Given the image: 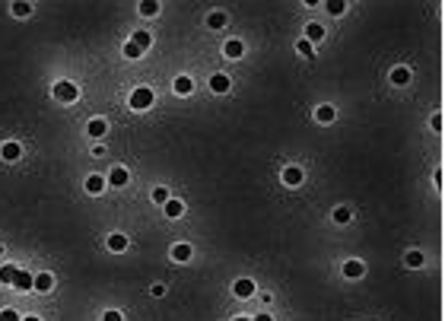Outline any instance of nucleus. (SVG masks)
I'll use <instances>...</instances> for the list:
<instances>
[{"mask_svg":"<svg viewBox=\"0 0 445 321\" xmlns=\"http://www.w3.org/2000/svg\"><path fill=\"white\" fill-rule=\"evenodd\" d=\"M150 105H153V89L140 86V89L130 92V108H134V111H146Z\"/></svg>","mask_w":445,"mask_h":321,"instance_id":"f257e3e1","label":"nucleus"},{"mask_svg":"<svg viewBox=\"0 0 445 321\" xmlns=\"http://www.w3.org/2000/svg\"><path fill=\"white\" fill-rule=\"evenodd\" d=\"M54 95H57L60 102H76V95H80V89H76L73 83H67V80H64V83H57V86H54Z\"/></svg>","mask_w":445,"mask_h":321,"instance_id":"f03ea898","label":"nucleus"},{"mask_svg":"<svg viewBox=\"0 0 445 321\" xmlns=\"http://www.w3.org/2000/svg\"><path fill=\"white\" fill-rule=\"evenodd\" d=\"M232 293H235V296H242V299H248V296H255V283H251V280H245V277H242V280H235Z\"/></svg>","mask_w":445,"mask_h":321,"instance_id":"7ed1b4c3","label":"nucleus"},{"mask_svg":"<svg viewBox=\"0 0 445 321\" xmlns=\"http://www.w3.org/2000/svg\"><path fill=\"white\" fill-rule=\"evenodd\" d=\"M302 169L299 166H290V169H283V181H286V185H290V188H296V185H302Z\"/></svg>","mask_w":445,"mask_h":321,"instance_id":"20e7f679","label":"nucleus"},{"mask_svg":"<svg viewBox=\"0 0 445 321\" xmlns=\"http://www.w3.org/2000/svg\"><path fill=\"white\" fill-rule=\"evenodd\" d=\"M13 286H16V290H32V286H35V277H32V274H25V271H16Z\"/></svg>","mask_w":445,"mask_h":321,"instance_id":"39448f33","label":"nucleus"},{"mask_svg":"<svg viewBox=\"0 0 445 321\" xmlns=\"http://www.w3.org/2000/svg\"><path fill=\"white\" fill-rule=\"evenodd\" d=\"M0 156H3L6 162H16L22 156V146L19 143H3V150H0Z\"/></svg>","mask_w":445,"mask_h":321,"instance_id":"423d86ee","label":"nucleus"},{"mask_svg":"<svg viewBox=\"0 0 445 321\" xmlns=\"http://www.w3.org/2000/svg\"><path fill=\"white\" fill-rule=\"evenodd\" d=\"M210 89L213 92H229V76L226 73H213L210 76Z\"/></svg>","mask_w":445,"mask_h":321,"instance_id":"0eeeda50","label":"nucleus"},{"mask_svg":"<svg viewBox=\"0 0 445 321\" xmlns=\"http://www.w3.org/2000/svg\"><path fill=\"white\" fill-rule=\"evenodd\" d=\"M344 274L350 277V280H360V277L366 274V267H363V261H347L344 264Z\"/></svg>","mask_w":445,"mask_h":321,"instance_id":"6e6552de","label":"nucleus"},{"mask_svg":"<svg viewBox=\"0 0 445 321\" xmlns=\"http://www.w3.org/2000/svg\"><path fill=\"white\" fill-rule=\"evenodd\" d=\"M318 38H325V25L309 22V25H305V41H318Z\"/></svg>","mask_w":445,"mask_h":321,"instance_id":"1a4fd4ad","label":"nucleus"},{"mask_svg":"<svg viewBox=\"0 0 445 321\" xmlns=\"http://www.w3.org/2000/svg\"><path fill=\"white\" fill-rule=\"evenodd\" d=\"M108 185H115V188H124V185H127V169H111V175H108Z\"/></svg>","mask_w":445,"mask_h":321,"instance_id":"9d476101","label":"nucleus"},{"mask_svg":"<svg viewBox=\"0 0 445 321\" xmlns=\"http://www.w3.org/2000/svg\"><path fill=\"white\" fill-rule=\"evenodd\" d=\"M102 188H105L102 175H89V178H86V191H89V194H102Z\"/></svg>","mask_w":445,"mask_h":321,"instance_id":"9b49d317","label":"nucleus"},{"mask_svg":"<svg viewBox=\"0 0 445 321\" xmlns=\"http://www.w3.org/2000/svg\"><path fill=\"white\" fill-rule=\"evenodd\" d=\"M391 83H398V86L410 83V70L407 67H395V70H391Z\"/></svg>","mask_w":445,"mask_h":321,"instance_id":"f8f14e48","label":"nucleus"},{"mask_svg":"<svg viewBox=\"0 0 445 321\" xmlns=\"http://www.w3.org/2000/svg\"><path fill=\"white\" fill-rule=\"evenodd\" d=\"M105 121H102V118H92L89 121V127H86V131H89V137H102V134H105Z\"/></svg>","mask_w":445,"mask_h":321,"instance_id":"ddd939ff","label":"nucleus"},{"mask_svg":"<svg viewBox=\"0 0 445 321\" xmlns=\"http://www.w3.org/2000/svg\"><path fill=\"white\" fill-rule=\"evenodd\" d=\"M223 51H226V57H242V51H245V45H242V41H226V45H223Z\"/></svg>","mask_w":445,"mask_h":321,"instance_id":"4468645a","label":"nucleus"},{"mask_svg":"<svg viewBox=\"0 0 445 321\" xmlns=\"http://www.w3.org/2000/svg\"><path fill=\"white\" fill-rule=\"evenodd\" d=\"M172 258H175V261H188V258H191V245H185V242H178V245L172 248Z\"/></svg>","mask_w":445,"mask_h":321,"instance_id":"2eb2a0df","label":"nucleus"},{"mask_svg":"<svg viewBox=\"0 0 445 321\" xmlns=\"http://www.w3.org/2000/svg\"><path fill=\"white\" fill-rule=\"evenodd\" d=\"M191 89H194V83H191V76H178V80H175V92H178V95H188Z\"/></svg>","mask_w":445,"mask_h":321,"instance_id":"dca6fc26","label":"nucleus"},{"mask_svg":"<svg viewBox=\"0 0 445 321\" xmlns=\"http://www.w3.org/2000/svg\"><path fill=\"white\" fill-rule=\"evenodd\" d=\"M16 271H19V267H16V264H3V267H0V283H13Z\"/></svg>","mask_w":445,"mask_h":321,"instance_id":"f3484780","label":"nucleus"},{"mask_svg":"<svg viewBox=\"0 0 445 321\" xmlns=\"http://www.w3.org/2000/svg\"><path fill=\"white\" fill-rule=\"evenodd\" d=\"M315 118L321 121V124H331V121H334V108H331V105H321V108L315 111Z\"/></svg>","mask_w":445,"mask_h":321,"instance_id":"a211bd4d","label":"nucleus"},{"mask_svg":"<svg viewBox=\"0 0 445 321\" xmlns=\"http://www.w3.org/2000/svg\"><path fill=\"white\" fill-rule=\"evenodd\" d=\"M134 45H137V48H140V51H146V48H150V45H153V38H150V32H137V35H134Z\"/></svg>","mask_w":445,"mask_h":321,"instance_id":"6ab92c4d","label":"nucleus"},{"mask_svg":"<svg viewBox=\"0 0 445 321\" xmlns=\"http://www.w3.org/2000/svg\"><path fill=\"white\" fill-rule=\"evenodd\" d=\"M35 290H38V293H48V290H51V274H38V277H35Z\"/></svg>","mask_w":445,"mask_h":321,"instance_id":"aec40b11","label":"nucleus"},{"mask_svg":"<svg viewBox=\"0 0 445 321\" xmlns=\"http://www.w3.org/2000/svg\"><path fill=\"white\" fill-rule=\"evenodd\" d=\"M140 13H143V16H156V13H159V3H156V0H143V3H140Z\"/></svg>","mask_w":445,"mask_h":321,"instance_id":"412c9836","label":"nucleus"},{"mask_svg":"<svg viewBox=\"0 0 445 321\" xmlns=\"http://www.w3.org/2000/svg\"><path fill=\"white\" fill-rule=\"evenodd\" d=\"M181 201H165V216H181Z\"/></svg>","mask_w":445,"mask_h":321,"instance_id":"4be33fe9","label":"nucleus"},{"mask_svg":"<svg viewBox=\"0 0 445 321\" xmlns=\"http://www.w3.org/2000/svg\"><path fill=\"white\" fill-rule=\"evenodd\" d=\"M108 248H111V251H124V248H127V239H124V236H111V239H108Z\"/></svg>","mask_w":445,"mask_h":321,"instance_id":"5701e85b","label":"nucleus"},{"mask_svg":"<svg viewBox=\"0 0 445 321\" xmlns=\"http://www.w3.org/2000/svg\"><path fill=\"white\" fill-rule=\"evenodd\" d=\"M140 54H143V51H140V48H137V45H134V41H127V45H124V57H127V60H137V57H140Z\"/></svg>","mask_w":445,"mask_h":321,"instance_id":"b1692460","label":"nucleus"},{"mask_svg":"<svg viewBox=\"0 0 445 321\" xmlns=\"http://www.w3.org/2000/svg\"><path fill=\"white\" fill-rule=\"evenodd\" d=\"M207 22H210V29H223V25H226V13H210V19H207Z\"/></svg>","mask_w":445,"mask_h":321,"instance_id":"393cba45","label":"nucleus"},{"mask_svg":"<svg viewBox=\"0 0 445 321\" xmlns=\"http://www.w3.org/2000/svg\"><path fill=\"white\" fill-rule=\"evenodd\" d=\"M344 10H347V3H344V0H331V3H328V13H334V16H340Z\"/></svg>","mask_w":445,"mask_h":321,"instance_id":"a878e982","label":"nucleus"},{"mask_svg":"<svg viewBox=\"0 0 445 321\" xmlns=\"http://www.w3.org/2000/svg\"><path fill=\"white\" fill-rule=\"evenodd\" d=\"M13 13L25 19V16H32V6H29V3H13Z\"/></svg>","mask_w":445,"mask_h":321,"instance_id":"bb28decb","label":"nucleus"},{"mask_svg":"<svg viewBox=\"0 0 445 321\" xmlns=\"http://www.w3.org/2000/svg\"><path fill=\"white\" fill-rule=\"evenodd\" d=\"M153 201L156 204H165V201H169V191H165V188H153Z\"/></svg>","mask_w":445,"mask_h":321,"instance_id":"cd10ccee","label":"nucleus"},{"mask_svg":"<svg viewBox=\"0 0 445 321\" xmlns=\"http://www.w3.org/2000/svg\"><path fill=\"white\" fill-rule=\"evenodd\" d=\"M334 220H337V223H350V210H347V207H337V210H334Z\"/></svg>","mask_w":445,"mask_h":321,"instance_id":"c85d7f7f","label":"nucleus"},{"mask_svg":"<svg viewBox=\"0 0 445 321\" xmlns=\"http://www.w3.org/2000/svg\"><path fill=\"white\" fill-rule=\"evenodd\" d=\"M407 264H410V267H420V264H423V255H420V251H410V255H407Z\"/></svg>","mask_w":445,"mask_h":321,"instance_id":"c756f323","label":"nucleus"},{"mask_svg":"<svg viewBox=\"0 0 445 321\" xmlns=\"http://www.w3.org/2000/svg\"><path fill=\"white\" fill-rule=\"evenodd\" d=\"M0 321H22V318L16 315L13 309H3V312H0Z\"/></svg>","mask_w":445,"mask_h":321,"instance_id":"7c9ffc66","label":"nucleus"},{"mask_svg":"<svg viewBox=\"0 0 445 321\" xmlns=\"http://www.w3.org/2000/svg\"><path fill=\"white\" fill-rule=\"evenodd\" d=\"M299 54H305V57H312V41H299Z\"/></svg>","mask_w":445,"mask_h":321,"instance_id":"2f4dec72","label":"nucleus"},{"mask_svg":"<svg viewBox=\"0 0 445 321\" xmlns=\"http://www.w3.org/2000/svg\"><path fill=\"white\" fill-rule=\"evenodd\" d=\"M102 321H121V315H118V312H105V318H102Z\"/></svg>","mask_w":445,"mask_h":321,"instance_id":"473e14b6","label":"nucleus"},{"mask_svg":"<svg viewBox=\"0 0 445 321\" xmlns=\"http://www.w3.org/2000/svg\"><path fill=\"white\" fill-rule=\"evenodd\" d=\"M255 321H274V318H270V315H258Z\"/></svg>","mask_w":445,"mask_h":321,"instance_id":"72a5a7b5","label":"nucleus"},{"mask_svg":"<svg viewBox=\"0 0 445 321\" xmlns=\"http://www.w3.org/2000/svg\"><path fill=\"white\" fill-rule=\"evenodd\" d=\"M22 321H41V318H35V315H29V318H22Z\"/></svg>","mask_w":445,"mask_h":321,"instance_id":"f704fd0d","label":"nucleus"},{"mask_svg":"<svg viewBox=\"0 0 445 321\" xmlns=\"http://www.w3.org/2000/svg\"><path fill=\"white\" fill-rule=\"evenodd\" d=\"M235 321H248V318H235Z\"/></svg>","mask_w":445,"mask_h":321,"instance_id":"c9c22d12","label":"nucleus"},{"mask_svg":"<svg viewBox=\"0 0 445 321\" xmlns=\"http://www.w3.org/2000/svg\"><path fill=\"white\" fill-rule=\"evenodd\" d=\"M0 251H3V245H0Z\"/></svg>","mask_w":445,"mask_h":321,"instance_id":"e433bc0d","label":"nucleus"}]
</instances>
